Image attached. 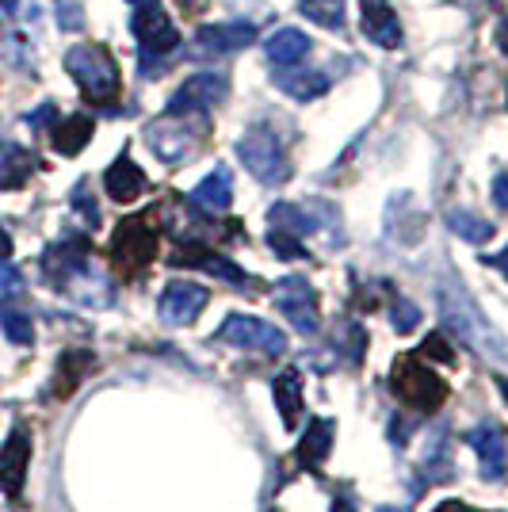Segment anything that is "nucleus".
Returning a JSON list of instances; mask_svg holds the SVG:
<instances>
[{
	"mask_svg": "<svg viewBox=\"0 0 508 512\" xmlns=\"http://www.w3.org/2000/svg\"><path fill=\"white\" fill-rule=\"evenodd\" d=\"M65 73L81 85L92 104H111L119 96V65L100 43H81L65 54Z\"/></svg>",
	"mask_w": 508,
	"mask_h": 512,
	"instance_id": "f257e3e1",
	"label": "nucleus"
},
{
	"mask_svg": "<svg viewBox=\"0 0 508 512\" xmlns=\"http://www.w3.org/2000/svg\"><path fill=\"white\" fill-rule=\"evenodd\" d=\"M440 310H444V325L459 337V341H466L474 352H482V356H505L508 348L505 341L493 333L486 325V318L470 306V299H466L463 291H440Z\"/></svg>",
	"mask_w": 508,
	"mask_h": 512,
	"instance_id": "f03ea898",
	"label": "nucleus"
},
{
	"mask_svg": "<svg viewBox=\"0 0 508 512\" xmlns=\"http://www.w3.org/2000/svg\"><path fill=\"white\" fill-rule=\"evenodd\" d=\"M237 161L253 172L260 184L276 188L291 176V161L279 146V138L268 127H253L237 138Z\"/></svg>",
	"mask_w": 508,
	"mask_h": 512,
	"instance_id": "7ed1b4c3",
	"label": "nucleus"
},
{
	"mask_svg": "<svg viewBox=\"0 0 508 512\" xmlns=\"http://www.w3.org/2000/svg\"><path fill=\"white\" fill-rule=\"evenodd\" d=\"M107 253H111V264L123 276H134V272L149 268V260L157 256V230L149 226L146 218H127V222L115 226Z\"/></svg>",
	"mask_w": 508,
	"mask_h": 512,
	"instance_id": "20e7f679",
	"label": "nucleus"
},
{
	"mask_svg": "<svg viewBox=\"0 0 508 512\" xmlns=\"http://www.w3.org/2000/svg\"><path fill=\"white\" fill-rule=\"evenodd\" d=\"M214 337L222 344H233V348L264 352V356H283L287 352V337L279 333L272 321L253 318V314H230V318L218 325Z\"/></svg>",
	"mask_w": 508,
	"mask_h": 512,
	"instance_id": "39448f33",
	"label": "nucleus"
},
{
	"mask_svg": "<svg viewBox=\"0 0 508 512\" xmlns=\"http://www.w3.org/2000/svg\"><path fill=\"white\" fill-rule=\"evenodd\" d=\"M394 390H398V398H402L405 406L424 409V413H432V409H440L447 402V383L436 371H428L421 360L398 363V371H394Z\"/></svg>",
	"mask_w": 508,
	"mask_h": 512,
	"instance_id": "423d86ee",
	"label": "nucleus"
},
{
	"mask_svg": "<svg viewBox=\"0 0 508 512\" xmlns=\"http://www.w3.org/2000/svg\"><path fill=\"white\" fill-rule=\"evenodd\" d=\"M276 306L279 314L295 325L302 337H314L318 333V291L310 287V279L291 276L276 283Z\"/></svg>",
	"mask_w": 508,
	"mask_h": 512,
	"instance_id": "0eeeda50",
	"label": "nucleus"
},
{
	"mask_svg": "<svg viewBox=\"0 0 508 512\" xmlns=\"http://www.w3.org/2000/svg\"><path fill=\"white\" fill-rule=\"evenodd\" d=\"M134 35L146 54H169L180 46V31L169 20V12L161 8V0H142L134 4Z\"/></svg>",
	"mask_w": 508,
	"mask_h": 512,
	"instance_id": "6e6552de",
	"label": "nucleus"
},
{
	"mask_svg": "<svg viewBox=\"0 0 508 512\" xmlns=\"http://www.w3.org/2000/svg\"><path fill=\"white\" fill-rule=\"evenodd\" d=\"M230 92V81L222 73H195L191 81L176 88L169 100V115H207L214 104H222Z\"/></svg>",
	"mask_w": 508,
	"mask_h": 512,
	"instance_id": "1a4fd4ad",
	"label": "nucleus"
},
{
	"mask_svg": "<svg viewBox=\"0 0 508 512\" xmlns=\"http://www.w3.org/2000/svg\"><path fill=\"white\" fill-rule=\"evenodd\" d=\"M211 302V291L207 287H199V283H191V279H172L169 287L161 291V299H157V314L165 325H191V321L203 314V306Z\"/></svg>",
	"mask_w": 508,
	"mask_h": 512,
	"instance_id": "9d476101",
	"label": "nucleus"
},
{
	"mask_svg": "<svg viewBox=\"0 0 508 512\" xmlns=\"http://www.w3.org/2000/svg\"><path fill=\"white\" fill-rule=\"evenodd\" d=\"M146 142H149V150L157 153L161 161H169V165H176V161H184V157H191V150H195V142H199V130H191L188 123H184V115H169L165 123L149 127Z\"/></svg>",
	"mask_w": 508,
	"mask_h": 512,
	"instance_id": "9b49d317",
	"label": "nucleus"
},
{
	"mask_svg": "<svg viewBox=\"0 0 508 512\" xmlns=\"http://www.w3.org/2000/svg\"><path fill=\"white\" fill-rule=\"evenodd\" d=\"M169 264H176V268H203V272L226 279V283H237V287H245V283H249V276L233 264L230 256L211 253V249H203L199 241H180V245L172 249Z\"/></svg>",
	"mask_w": 508,
	"mask_h": 512,
	"instance_id": "f8f14e48",
	"label": "nucleus"
},
{
	"mask_svg": "<svg viewBox=\"0 0 508 512\" xmlns=\"http://www.w3.org/2000/svg\"><path fill=\"white\" fill-rule=\"evenodd\" d=\"M27 463H31V436H27V428H16L8 436V444L0 448V490L12 501L27 486Z\"/></svg>",
	"mask_w": 508,
	"mask_h": 512,
	"instance_id": "ddd939ff",
	"label": "nucleus"
},
{
	"mask_svg": "<svg viewBox=\"0 0 508 512\" xmlns=\"http://www.w3.org/2000/svg\"><path fill=\"white\" fill-rule=\"evenodd\" d=\"M466 444L474 448L478 463H482V478L486 482H501L508 467V451H505V436L497 425H478L466 432Z\"/></svg>",
	"mask_w": 508,
	"mask_h": 512,
	"instance_id": "4468645a",
	"label": "nucleus"
},
{
	"mask_svg": "<svg viewBox=\"0 0 508 512\" xmlns=\"http://www.w3.org/2000/svg\"><path fill=\"white\" fill-rule=\"evenodd\" d=\"M360 27L363 35L382 50H398L402 46V23L394 16V8L386 0H360Z\"/></svg>",
	"mask_w": 508,
	"mask_h": 512,
	"instance_id": "2eb2a0df",
	"label": "nucleus"
},
{
	"mask_svg": "<svg viewBox=\"0 0 508 512\" xmlns=\"http://www.w3.org/2000/svg\"><path fill=\"white\" fill-rule=\"evenodd\" d=\"M253 39H256V31L249 20L211 23V27H199V31H195V46L207 50V54H233V50H245Z\"/></svg>",
	"mask_w": 508,
	"mask_h": 512,
	"instance_id": "dca6fc26",
	"label": "nucleus"
},
{
	"mask_svg": "<svg viewBox=\"0 0 508 512\" xmlns=\"http://www.w3.org/2000/svg\"><path fill=\"white\" fill-rule=\"evenodd\" d=\"M104 188L115 203H134V199L149 188V180H146V172L130 161V153H119V157L111 161V169L104 172Z\"/></svg>",
	"mask_w": 508,
	"mask_h": 512,
	"instance_id": "f3484780",
	"label": "nucleus"
},
{
	"mask_svg": "<svg viewBox=\"0 0 508 512\" xmlns=\"http://www.w3.org/2000/svg\"><path fill=\"white\" fill-rule=\"evenodd\" d=\"M333 421H325V417H314L310 428H306V436L298 440L295 448V463L302 470H318L325 459H329V451H333Z\"/></svg>",
	"mask_w": 508,
	"mask_h": 512,
	"instance_id": "a211bd4d",
	"label": "nucleus"
},
{
	"mask_svg": "<svg viewBox=\"0 0 508 512\" xmlns=\"http://www.w3.org/2000/svg\"><path fill=\"white\" fill-rule=\"evenodd\" d=\"M233 203V176L230 169H214L211 176L199 180V188L191 192V207L207 214H226Z\"/></svg>",
	"mask_w": 508,
	"mask_h": 512,
	"instance_id": "6ab92c4d",
	"label": "nucleus"
},
{
	"mask_svg": "<svg viewBox=\"0 0 508 512\" xmlns=\"http://www.w3.org/2000/svg\"><path fill=\"white\" fill-rule=\"evenodd\" d=\"M92 130H96V123L88 115H69V119H62L58 127L50 130V142L62 157H77L92 142Z\"/></svg>",
	"mask_w": 508,
	"mask_h": 512,
	"instance_id": "aec40b11",
	"label": "nucleus"
},
{
	"mask_svg": "<svg viewBox=\"0 0 508 512\" xmlns=\"http://www.w3.org/2000/svg\"><path fill=\"white\" fill-rule=\"evenodd\" d=\"M272 394H276V406H279L283 425L295 428L298 421H302V409H306V402H302V375H298V371H283V375H276V379H272Z\"/></svg>",
	"mask_w": 508,
	"mask_h": 512,
	"instance_id": "412c9836",
	"label": "nucleus"
},
{
	"mask_svg": "<svg viewBox=\"0 0 508 512\" xmlns=\"http://www.w3.org/2000/svg\"><path fill=\"white\" fill-rule=\"evenodd\" d=\"M264 54L272 65H295L310 54V35L306 31H295V27H283L276 31L268 43H264Z\"/></svg>",
	"mask_w": 508,
	"mask_h": 512,
	"instance_id": "4be33fe9",
	"label": "nucleus"
},
{
	"mask_svg": "<svg viewBox=\"0 0 508 512\" xmlns=\"http://www.w3.org/2000/svg\"><path fill=\"white\" fill-rule=\"evenodd\" d=\"M276 85L291 96V100H318L329 92V73H318V69H295V73H279Z\"/></svg>",
	"mask_w": 508,
	"mask_h": 512,
	"instance_id": "5701e85b",
	"label": "nucleus"
},
{
	"mask_svg": "<svg viewBox=\"0 0 508 512\" xmlns=\"http://www.w3.org/2000/svg\"><path fill=\"white\" fill-rule=\"evenodd\" d=\"M88 367H92V352H81V348H69V352H62V360H58V383H54V394L58 398H69L77 386H81V379L88 375Z\"/></svg>",
	"mask_w": 508,
	"mask_h": 512,
	"instance_id": "b1692460",
	"label": "nucleus"
},
{
	"mask_svg": "<svg viewBox=\"0 0 508 512\" xmlns=\"http://www.w3.org/2000/svg\"><path fill=\"white\" fill-rule=\"evenodd\" d=\"M39 169L35 153L27 150H8L4 161H0V192H12V188H23L31 180V172Z\"/></svg>",
	"mask_w": 508,
	"mask_h": 512,
	"instance_id": "393cba45",
	"label": "nucleus"
},
{
	"mask_svg": "<svg viewBox=\"0 0 508 512\" xmlns=\"http://www.w3.org/2000/svg\"><path fill=\"white\" fill-rule=\"evenodd\" d=\"M447 230L459 234L463 241H470V245H486L497 234V226L486 222V218H478L474 211H451L447 214Z\"/></svg>",
	"mask_w": 508,
	"mask_h": 512,
	"instance_id": "a878e982",
	"label": "nucleus"
},
{
	"mask_svg": "<svg viewBox=\"0 0 508 512\" xmlns=\"http://www.w3.org/2000/svg\"><path fill=\"white\" fill-rule=\"evenodd\" d=\"M272 226H276V230H287V234H295V237H306L318 230V222L306 218V211H302V207H291V203L272 207Z\"/></svg>",
	"mask_w": 508,
	"mask_h": 512,
	"instance_id": "bb28decb",
	"label": "nucleus"
},
{
	"mask_svg": "<svg viewBox=\"0 0 508 512\" xmlns=\"http://www.w3.org/2000/svg\"><path fill=\"white\" fill-rule=\"evenodd\" d=\"M298 12H302L306 20L333 27V31L344 27V0H298Z\"/></svg>",
	"mask_w": 508,
	"mask_h": 512,
	"instance_id": "cd10ccee",
	"label": "nucleus"
},
{
	"mask_svg": "<svg viewBox=\"0 0 508 512\" xmlns=\"http://www.w3.org/2000/svg\"><path fill=\"white\" fill-rule=\"evenodd\" d=\"M0 325H4V337L12 344H20V348H27V344L35 341V325H31V318L20 314V310H4V314H0Z\"/></svg>",
	"mask_w": 508,
	"mask_h": 512,
	"instance_id": "c85d7f7f",
	"label": "nucleus"
},
{
	"mask_svg": "<svg viewBox=\"0 0 508 512\" xmlns=\"http://www.w3.org/2000/svg\"><path fill=\"white\" fill-rule=\"evenodd\" d=\"M268 245H272V253L279 260H310V253L302 249V241L295 234H287V230H276L272 226V234H268Z\"/></svg>",
	"mask_w": 508,
	"mask_h": 512,
	"instance_id": "c756f323",
	"label": "nucleus"
},
{
	"mask_svg": "<svg viewBox=\"0 0 508 512\" xmlns=\"http://www.w3.org/2000/svg\"><path fill=\"white\" fill-rule=\"evenodd\" d=\"M390 321H394L398 333H413V329L421 325V306L409 299H394V306H390Z\"/></svg>",
	"mask_w": 508,
	"mask_h": 512,
	"instance_id": "7c9ffc66",
	"label": "nucleus"
},
{
	"mask_svg": "<svg viewBox=\"0 0 508 512\" xmlns=\"http://www.w3.org/2000/svg\"><path fill=\"white\" fill-rule=\"evenodd\" d=\"M421 356H424V360H432V363H444V367H451V363H455V348H451V341H447L444 333H432V337H424Z\"/></svg>",
	"mask_w": 508,
	"mask_h": 512,
	"instance_id": "2f4dec72",
	"label": "nucleus"
},
{
	"mask_svg": "<svg viewBox=\"0 0 508 512\" xmlns=\"http://www.w3.org/2000/svg\"><path fill=\"white\" fill-rule=\"evenodd\" d=\"M20 291H23V276L12 268V264H0V299L20 295Z\"/></svg>",
	"mask_w": 508,
	"mask_h": 512,
	"instance_id": "473e14b6",
	"label": "nucleus"
},
{
	"mask_svg": "<svg viewBox=\"0 0 508 512\" xmlns=\"http://www.w3.org/2000/svg\"><path fill=\"white\" fill-rule=\"evenodd\" d=\"M493 203H497L501 211H508V176H497V180H493Z\"/></svg>",
	"mask_w": 508,
	"mask_h": 512,
	"instance_id": "72a5a7b5",
	"label": "nucleus"
},
{
	"mask_svg": "<svg viewBox=\"0 0 508 512\" xmlns=\"http://www.w3.org/2000/svg\"><path fill=\"white\" fill-rule=\"evenodd\" d=\"M493 39H497V50L508 58V16L501 23H497V31H493Z\"/></svg>",
	"mask_w": 508,
	"mask_h": 512,
	"instance_id": "f704fd0d",
	"label": "nucleus"
},
{
	"mask_svg": "<svg viewBox=\"0 0 508 512\" xmlns=\"http://www.w3.org/2000/svg\"><path fill=\"white\" fill-rule=\"evenodd\" d=\"M432 512H478V509H470L466 501H455V497H451V501H444V505H436Z\"/></svg>",
	"mask_w": 508,
	"mask_h": 512,
	"instance_id": "c9c22d12",
	"label": "nucleus"
},
{
	"mask_svg": "<svg viewBox=\"0 0 508 512\" xmlns=\"http://www.w3.org/2000/svg\"><path fill=\"white\" fill-rule=\"evenodd\" d=\"M486 260L493 264V268H497V272H505V276H508V249H501L497 256H486Z\"/></svg>",
	"mask_w": 508,
	"mask_h": 512,
	"instance_id": "e433bc0d",
	"label": "nucleus"
},
{
	"mask_svg": "<svg viewBox=\"0 0 508 512\" xmlns=\"http://www.w3.org/2000/svg\"><path fill=\"white\" fill-rule=\"evenodd\" d=\"M12 256V237H8V230H0V264Z\"/></svg>",
	"mask_w": 508,
	"mask_h": 512,
	"instance_id": "4c0bfd02",
	"label": "nucleus"
},
{
	"mask_svg": "<svg viewBox=\"0 0 508 512\" xmlns=\"http://www.w3.org/2000/svg\"><path fill=\"white\" fill-rule=\"evenodd\" d=\"M0 8H4V12H16V8H20V0H0Z\"/></svg>",
	"mask_w": 508,
	"mask_h": 512,
	"instance_id": "58836bf2",
	"label": "nucleus"
},
{
	"mask_svg": "<svg viewBox=\"0 0 508 512\" xmlns=\"http://www.w3.org/2000/svg\"><path fill=\"white\" fill-rule=\"evenodd\" d=\"M497 386H501V394H505V402H508V379H497Z\"/></svg>",
	"mask_w": 508,
	"mask_h": 512,
	"instance_id": "ea45409f",
	"label": "nucleus"
},
{
	"mask_svg": "<svg viewBox=\"0 0 508 512\" xmlns=\"http://www.w3.org/2000/svg\"><path fill=\"white\" fill-rule=\"evenodd\" d=\"M379 512H405V509H398V505H382Z\"/></svg>",
	"mask_w": 508,
	"mask_h": 512,
	"instance_id": "a19ab883",
	"label": "nucleus"
}]
</instances>
